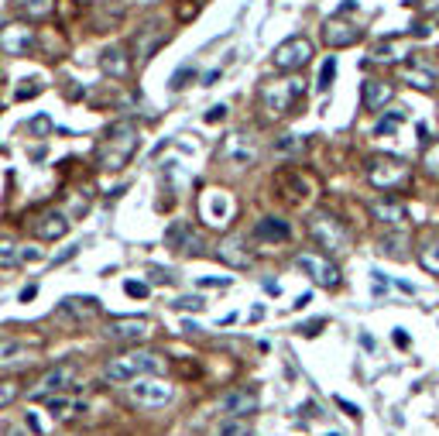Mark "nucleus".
I'll list each match as a JSON object with an SVG mask.
<instances>
[{"label": "nucleus", "instance_id": "dca6fc26", "mask_svg": "<svg viewBox=\"0 0 439 436\" xmlns=\"http://www.w3.org/2000/svg\"><path fill=\"white\" fill-rule=\"evenodd\" d=\"M322 41H326L329 48H350V45H357L360 41V28L357 24L340 21V17H333V21L322 24Z\"/></svg>", "mask_w": 439, "mask_h": 436}, {"label": "nucleus", "instance_id": "5fc2aeb1", "mask_svg": "<svg viewBox=\"0 0 439 436\" xmlns=\"http://www.w3.org/2000/svg\"><path fill=\"white\" fill-rule=\"evenodd\" d=\"M395 344H399V347H408V333H401V330H395Z\"/></svg>", "mask_w": 439, "mask_h": 436}, {"label": "nucleus", "instance_id": "79ce46f5", "mask_svg": "<svg viewBox=\"0 0 439 436\" xmlns=\"http://www.w3.org/2000/svg\"><path fill=\"white\" fill-rule=\"evenodd\" d=\"M189 76L196 80V69H193V66H182V69H179V73L172 76V89H182V86H186V80H189Z\"/></svg>", "mask_w": 439, "mask_h": 436}, {"label": "nucleus", "instance_id": "de8ad7c7", "mask_svg": "<svg viewBox=\"0 0 439 436\" xmlns=\"http://www.w3.org/2000/svg\"><path fill=\"white\" fill-rule=\"evenodd\" d=\"M202 289H227L230 285V278H200Z\"/></svg>", "mask_w": 439, "mask_h": 436}, {"label": "nucleus", "instance_id": "09e8293b", "mask_svg": "<svg viewBox=\"0 0 439 436\" xmlns=\"http://www.w3.org/2000/svg\"><path fill=\"white\" fill-rule=\"evenodd\" d=\"M336 405H340V409H343L347 416H354V419H357V416H360V409H357V405H354V402H347V398H340V395H336Z\"/></svg>", "mask_w": 439, "mask_h": 436}, {"label": "nucleus", "instance_id": "7ed1b4c3", "mask_svg": "<svg viewBox=\"0 0 439 436\" xmlns=\"http://www.w3.org/2000/svg\"><path fill=\"white\" fill-rule=\"evenodd\" d=\"M302 96H306L302 80H295V76L292 80H275L261 89V107H265V114L271 120H278V117H288L299 107Z\"/></svg>", "mask_w": 439, "mask_h": 436}, {"label": "nucleus", "instance_id": "c03bdc74", "mask_svg": "<svg viewBox=\"0 0 439 436\" xmlns=\"http://www.w3.org/2000/svg\"><path fill=\"white\" fill-rule=\"evenodd\" d=\"M426 168H429L433 175H439V145H436V148H429V152H426Z\"/></svg>", "mask_w": 439, "mask_h": 436}, {"label": "nucleus", "instance_id": "cd10ccee", "mask_svg": "<svg viewBox=\"0 0 439 436\" xmlns=\"http://www.w3.org/2000/svg\"><path fill=\"white\" fill-rule=\"evenodd\" d=\"M419 265L429 275H439V238H422V244H419Z\"/></svg>", "mask_w": 439, "mask_h": 436}, {"label": "nucleus", "instance_id": "a211bd4d", "mask_svg": "<svg viewBox=\"0 0 439 436\" xmlns=\"http://www.w3.org/2000/svg\"><path fill=\"white\" fill-rule=\"evenodd\" d=\"M100 69L110 76V80H127L131 76V55L124 45H110L100 52Z\"/></svg>", "mask_w": 439, "mask_h": 436}, {"label": "nucleus", "instance_id": "37998d69", "mask_svg": "<svg viewBox=\"0 0 439 436\" xmlns=\"http://www.w3.org/2000/svg\"><path fill=\"white\" fill-rule=\"evenodd\" d=\"M223 120H227V107L223 103H216V107L206 110V124H223Z\"/></svg>", "mask_w": 439, "mask_h": 436}, {"label": "nucleus", "instance_id": "72a5a7b5", "mask_svg": "<svg viewBox=\"0 0 439 436\" xmlns=\"http://www.w3.org/2000/svg\"><path fill=\"white\" fill-rule=\"evenodd\" d=\"M302 148H306V141H302V138H295V134L281 138L278 145H275V152H278V155H299Z\"/></svg>", "mask_w": 439, "mask_h": 436}, {"label": "nucleus", "instance_id": "6ab92c4d", "mask_svg": "<svg viewBox=\"0 0 439 436\" xmlns=\"http://www.w3.org/2000/svg\"><path fill=\"white\" fill-rule=\"evenodd\" d=\"M165 244H168L172 251H200L202 240L189 220H175V224L165 231Z\"/></svg>", "mask_w": 439, "mask_h": 436}, {"label": "nucleus", "instance_id": "f3484780", "mask_svg": "<svg viewBox=\"0 0 439 436\" xmlns=\"http://www.w3.org/2000/svg\"><path fill=\"white\" fill-rule=\"evenodd\" d=\"M55 313H59V317H73V319H93L103 313V306H100V299H93V296H66Z\"/></svg>", "mask_w": 439, "mask_h": 436}, {"label": "nucleus", "instance_id": "b1692460", "mask_svg": "<svg viewBox=\"0 0 439 436\" xmlns=\"http://www.w3.org/2000/svg\"><path fill=\"white\" fill-rule=\"evenodd\" d=\"M371 217L381 220V224H388V227H401L408 220V210L401 206L399 199H374L371 203Z\"/></svg>", "mask_w": 439, "mask_h": 436}, {"label": "nucleus", "instance_id": "f8f14e48", "mask_svg": "<svg viewBox=\"0 0 439 436\" xmlns=\"http://www.w3.org/2000/svg\"><path fill=\"white\" fill-rule=\"evenodd\" d=\"M258 405H261V398H258L254 388H234V392L220 395V412H223V416H234V419H247V416H254Z\"/></svg>", "mask_w": 439, "mask_h": 436}, {"label": "nucleus", "instance_id": "4468645a", "mask_svg": "<svg viewBox=\"0 0 439 436\" xmlns=\"http://www.w3.org/2000/svg\"><path fill=\"white\" fill-rule=\"evenodd\" d=\"M31 234L38 240H59L69 234V217L59 213V210H45L31 220Z\"/></svg>", "mask_w": 439, "mask_h": 436}, {"label": "nucleus", "instance_id": "c85d7f7f", "mask_svg": "<svg viewBox=\"0 0 439 436\" xmlns=\"http://www.w3.org/2000/svg\"><path fill=\"white\" fill-rule=\"evenodd\" d=\"M17 3H21V10H24L28 21H45L55 10V0H17Z\"/></svg>", "mask_w": 439, "mask_h": 436}, {"label": "nucleus", "instance_id": "423d86ee", "mask_svg": "<svg viewBox=\"0 0 439 436\" xmlns=\"http://www.w3.org/2000/svg\"><path fill=\"white\" fill-rule=\"evenodd\" d=\"M271 62H275V69L281 73H299V69H306L309 62H313V41L302 38V35H295V38H285L271 52Z\"/></svg>", "mask_w": 439, "mask_h": 436}, {"label": "nucleus", "instance_id": "bb28decb", "mask_svg": "<svg viewBox=\"0 0 439 436\" xmlns=\"http://www.w3.org/2000/svg\"><path fill=\"white\" fill-rule=\"evenodd\" d=\"M35 357L28 351V344L21 340H0V368H17V364H31Z\"/></svg>", "mask_w": 439, "mask_h": 436}, {"label": "nucleus", "instance_id": "7c9ffc66", "mask_svg": "<svg viewBox=\"0 0 439 436\" xmlns=\"http://www.w3.org/2000/svg\"><path fill=\"white\" fill-rule=\"evenodd\" d=\"M48 412H52V416H59V419H69L73 412H80V405H76L73 398H66L62 392H59V395L48 398Z\"/></svg>", "mask_w": 439, "mask_h": 436}, {"label": "nucleus", "instance_id": "9b49d317", "mask_svg": "<svg viewBox=\"0 0 439 436\" xmlns=\"http://www.w3.org/2000/svg\"><path fill=\"white\" fill-rule=\"evenodd\" d=\"M220 161L223 165H234V168H251L258 161V148L251 138L244 134H227L223 145H220Z\"/></svg>", "mask_w": 439, "mask_h": 436}, {"label": "nucleus", "instance_id": "aec40b11", "mask_svg": "<svg viewBox=\"0 0 439 436\" xmlns=\"http://www.w3.org/2000/svg\"><path fill=\"white\" fill-rule=\"evenodd\" d=\"M216 258H220L223 265H230V268H251V261H254V254L247 251V244H244L240 238L220 240V247H216Z\"/></svg>", "mask_w": 439, "mask_h": 436}, {"label": "nucleus", "instance_id": "6e6552de", "mask_svg": "<svg viewBox=\"0 0 439 436\" xmlns=\"http://www.w3.org/2000/svg\"><path fill=\"white\" fill-rule=\"evenodd\" d=\"M76 382H80V364H76V361L55 364L38 382V388L31 392V398H52V395H59V392H66V388H73Z\"/></svg>", "mask_w": 439, "mask_h": 436}, {"label": "nucleus", "instance_id": "e433bc0d", "mask_svg": "<svg viewBox=\"0 0 439 436\" xmlns=\"http://www.w3.org/2000/svg\"><path fill=\"white\" fill-rule=\"evenodd\" d=\"M333 76H336V59L329 55V59L322 62V69H320V82H316V86H320V89H329V82H333Z\"/></svg>", "mask_w": 439, "mask_h": 436}, {"label": "nucleus", "instance_id": "39448f33", "mask_svg": "<svg viewBox=\"0 0 439 436\" xmlns=\"http://www.w3.org/2000/svg\"><path fill=\"white\" fill-rule=\"evenodd\" d=\"M309 234L313 240L326 247L329 254H340V251H347V244H350V234H347V227L336 220V217H329V213H316L313 220H309Z\"/></svg>", "mask_w": 439, "mask_h": 436}, {"label": "nucleus", "instance_id": "58836bf2", "mask_svg": "<svg viewBox=\"0 0 439 436\" xmlns=\"http://www.w3.org/2000/svg\"><path fill=\"white\" fill-rule=\"evenodd\" d=\"M374 59H378V62H395V59H399V45H395V41L378 45V48H374Z\"/></svg>", "mask_w": 439, "mask_h": 436}, {"label": "nucleus", "instance_id": "a18cd8bd", "mask_svg": "<svg viewBox=\"0 0 439 436\" xmlns=\"http://www.w3.org/2000/svg\"><path fill=\"white\" fill-rule=\"evenodd\" d=\"M175 306H179V310H193V313H200V310L206 306V303H202L200 296H193V299H179Z\"/></svg>", "mask_w": 439, "mask_h": 436}, {"label": "nucleus", "instance_id": "9d476101", "mask_svg": "<svg viewBox=\"0 0 439 436\" xmlns=\"http://www.w3.org/2000/svg\"><path fill=\"white\" fill-rule=\"evenodd\" d=\"M175 395V388L168 385V382H158V378H151V375H144V378H134V385H131V398L137 402V405H148V409H158V405H168Z\"/></svg>", "mask_w": 439, "mask_h": 436}, {"label": "nucleus", "instance_id": "c756f323", "mask_svg": "<svg viewBox=\"0 0 439 436\" xmlns=\"http://www.w3.org/2000/svg\"><path fill=\"white\" fill-rule=\"evenodd\" d=\"M17 261H21V247H17V240L0 238V268L7 272V268H14Z\"/></svg>", "mask_w": 439, "mask_h": 436}, {"label": "nucleus", "instance_id": "3c124183", "mask_svg": "<svg viewBox=\"0 0 439 436\" xmlns=\"http://www.w3.org/2000/svg\"><path fill=\"white\" fill-rule=\"evenodd\" d=\"M35 296H38V285H24L21 289V303H31Z\"/></svg>", "mask_w": 439, "mask_h": 436}, {"label": "nucleus", "instance_id": "f257e3e1", "mask_svg": "<svg viewBox=\"0 0 439 436\" xmlns=\"http://www.w3.org/2000/svg\"><path fill=\"white\" fill-rule=\"evenodd\" d=\"M137 148H141V127L127 117L114 120L107 127V134L100 138V145H96V165L103 172H120V168L131 165V159L137 155Z\"/></svg>", "mask_w": 439, "mask_h": 436}, {"label": "nucleus", "instance_id": "a878e982", "mask_svg": "<svg viewBox=\"0 0 439 436\" xmlns=\"http://www.w3.org/2000/svg\"><path fill=\"white\" fill-rule=\"evenodd\" d=\"M254 238L268 240V244H285V240L292 238V227H288L285 220H278V217H265V220H258Z\"/></svg>", "mask_w": 439, "mask_h": 436}, {"label": "nucleus", "instance_id": "c9c22d12", "mask_svg": "<svg viewBox=\"0 0 439 436\" xmlns=\"http://www.w3.org/2000/svg\"><path fill=\"white\" fill-rule=\"evenodd\" d=\"M401 244L405 240L395 238V234H388V238H381V251L388 254V258H405V251H401Z\"/></svg>", "mask_w": 439, "mask_h": 436}, {"label": "nucleus", "instance_id": "20e7f679", "mask_svg": "<svg viewBox=\"0 0 439 436\" xmlns=\"http://www.w3.org/2000/svg\"><path fill=\"white\" fill-rule=\"evenodd\" d=\"M367 182L381 193H392V189H405L412 182V168L401 159L392 155H378V159L367 161Z\"/></svg>", "mask_w": 439, "mask_h": 436}, {"label": "nucleus", "instance_id": "4be33fe9", "mask_svg": "<svg viewBox=\"0 0 439 436\" xmlns=\"http://www.w3.org/2000/svg\"><path fill=\"white\" fill-rule=\"evenodd\" d=\"M392 96H395V86L385 80H367L364 82V89H360V103H364V110H381L385 103H392Z\"/></svg>", "mask_w": 439, "mask_h": 436}, {"label": "nucleus", "instance_id": "4d7b16f0", "mask_svg": "<svg viewBox=\"0 0 439 436\" xmlns=\"http://www.w3.org/2000/svg\"><path fill=\"white\" fill-rule=\"evenodd\" d=\"M329 436H336V433H329Z\"/></svg>", "mask_w": 439, "mask_h": 436}, {"label": "nucleus", "instance_id": "1a4fd4ad", "mask_svg": "<svg viewBox=\"0 0 439 436\" xmlns=\"http://www.w3.org/2000/svg\"><path fill=\"white\" fill-rule=\"evenodd\" d=\"M200 217L209 227H227L234 220V199L223 189H206L200 199Z\"/></svg>", "mask_w": 439, "mask_h": 436}, {"label": "nucleus", "instance_id": "4c0bfd02", "mask_svg": "<svg viewBox=\"0 0 439 436\" xmlns=\"http://www.w3.org/2000/svg\"><path fill=\"white\" fill-rule=\"evenodd\" d=\"M48 131H52V117H45V114L31 117V124H28V134H35V138H45Z\"/></svg>", "mask_w": 439, "mask_h": 436}, {"label": "nucleus", "instance_id": "0eeeda50", "mask_svg": "<svg viewBox=\"0 0 439 436\" xmlns=\"http://www.w3.org/2000/svg\"><path fill=\"white\" fill-rule=\"evenodd\" d=\"M295 268H299L302 275L313 278L320 289H336V285H340V268H336L326 254L306 251V254H299V258H295Z\"/></svg>", "mask_w": 439, "mask_h": 436}, {"label": "nucleus", "instance_id": "a19ab883", "mask_svg": "<svg viewBox=\"0 0 439 436\" xmlns=\"http://www.w3.org/2000/svg\"><path fill=\"white\" fill-rule=\"evenodd\" d=\"M28 82H31V86H17V100H31V96H38L41 89H45L41 80H28Z\"/></svg>", "mask_w": 439, "mask_h": 436}, {"label": "nucleus", "instance_id": "603ef678", "mask_svg": "<svg viewBox=\"0 0 439 436\" xmlns=\"http://www.w3.org/2000/svg\"><path fill=\"white\" fill-rule=\"evenodd\" d=\"M76 251H80V247H66V251H62V254H59V258H55V265H59V261H69V258H73V254H76Z\"/></svg>", "mask_w": 439, "mask_h": 436}, {"label": "nucleus", "instance_id": "5701e85b", "mask_svg": "<svg viewBox=\"0 0 439 436\" xmlns=\"http://www.w3.org/2000/svg\"><path fill=\"white\" fill-rule=\"evenodd\" d=\"M110 337L114 340H134V344H141V340L151 337V323L148 319H117V323H110Z\"/></svg>", "mask_w": 439, "mask_h": 436}, {"label": "nucleus", "instance_id": "393cba45", "mask_svg": "<svg viewBox=\"0 0 439 436\" xmlns=\"http://www.w3.org/2000/svg\"><path fill=\"white\" fill-rule=\"evenodd\" d=\"M168 41V35L155 28V24H148V28H137V38H134V55L137 59H151L155 52H158L161 45Z\"/></svg>", "mask_w": 439, "mask_h": 436}, {"label": "nucleus", "instance_id": "473e14b6", "mask_svg": "<svg viewBox=\"0 0 439 436\" xmlns=\"http://www.w3.org/2000/svg\"><path fill=\"white\" fill-rule=\"evenodd\" d=\"M216 436H251L247 433V426H244V419H234V416H227L220 426H216Z\"/></svg>", "mask_w": 439, "mask_h": 436}, {"label": "nucleus", "instance_id": "6e6d98bb", "mask_svg": "<svg viewBox=\"0 0 439 436\" xmlns=\"http://www.w3.org/2000/svg\"><path fill=\"white\" fill-rule=\"evenodd\" d=\"M419 141H422V145L429 141V127H426V124H419Z\"/></svg>", "mask_w": 439, "mask_h": 436}, {"label": "nucleus", "instance_id": "f704fd0d", "mask_svg": "<svg viewBox=\"0 0 439 436\" xmlns=\"http://www.w3.org/2000/svg\"><path fill=\"white\" fill-rule=\"evenodd\" d=\"M399 124H405V110H392L385 120H378V127H374V131H378V134H392Z\"/></svg>", "mask_w": 439, "mask_h": 436}, {"label": "nucleus", "instance_id": "864d4df0", "mask_svg": "<svg viewBox=\"0 0 439 436\" xmlns=\"http://www.w3.org/2000/svg\"><path fill=\"white\" fill-rule=\"evenodd\" d=\"M309 303H313V296L306 292V296H299V299H295V310H302V306H309Z\"/></svg>", "mask_w": 439, "mask_h": 436}, {"label": "nucleus", "instance_id": "8fccbe9b", "mask_svg": "<svg viewBox=\"0 0 439 436\" xmlns=\"http://www.w3.org/2000/svg\"><path fill=\"white\" fill-rule=\"evenodd\" d=\"M151 282H165V285H172L175 278H172V272H161V268H151Z\"/></svg>", "mask_w": 439, "mask_h": 436}, {"label": "nucleus", "instance_id": "ddd939ff", "mask_svg": "<svg viewBox=\"0 0 439 436\" xmlns=\"http://www.w3.org/2000/svg\"><path fill=\"white\" fill-rule=\"evenodd\" d=\"M275 186H278L281 199H285V203H292V206H302V203L309 199V193H313L309 179H306L302 172H295V168H285V172H278Z\"/></svg>", "mask_w": 439, "mask_h": 436}, {"label": "nucleus", "instance_id": "2eb2a0df", "mask_svg": "<svg viewBox=\"0 0 439 436\" xmlns=\"http://www.w3.org/2000/svg\"><path fill=\"white\" fill-rule=\"evenodd\" d=\"M0 48H3L7 55H28V52L35 48V31L24 28V24H7V28L0 31Z\"/></svg>", "mask_w": 439, "mask_h": 436}, {"label": "nucleus", "instance_id": "49530a36", "mask_svg": "<svg viewBox=\"0 0 439 436\" xmlns=\"http://www.w3.org/2000/svg\"><path fill=\"white\" fill-rule=\"evenodd\" d=\"M322 326H326L322 319H313V323H302V326H299V333H306V337H316Z\"/></svg>", "mask_w": 439, "mask_h": 436}, {"label": "nucleus", "instance_id": "412c9836", "mask_svg": "<svg viewBox=\"0 0 439 436\" xmlns=\"http://www.w3.org/2000/svg\"><path fill=\"white\" fill-rule=\"evenodd\" d=\"M401 82H408V86H415V89H436V69L433 66H426V62H405L399 69Z\"/></svg>", "mask_w": 439, "mask_h": 436}, {"label": "nucleus", "instance_id": "f03ea898", "mask_svg": "<svg viewBox=\"0 0 439 436\" xmlns=\"http://www.w3.org/2000/svg\"><path fill=\"white\" fill-rule=\"evenodd\" d=\"M165 371V357L155 351H131V354H120L107 364V378L110 382H134V378H144V375H158Z\"/></svg>", "mask_w": 439, "mask_h": 436}, {"label": "nucleus", "instance_id": "2f4dec72", "mask_svg": "<svg viewBox=\"0 0 439 436\" xmlns=\"http://www.w3.org/2000/svg\"><path fill=\"white\" fill-rule=\"evenodd\" d=\"M17 398H21V382L3 378V382H0V409H7V405L17 402Z\"/></svg>", "mask_w": 439, "mask_h": 436}, {"label": "nucleus", "instance_id": "ea45409f", "mask_svg": "<svg viewBox=\"0 0 439 436\" xmlns=\"http://www.w3.org/2000/svg\"><path fill=\"white\" fill-rule=\"evenodd\" d=\"M124 292H127L131 299H148L151 289H148V282H134V278H131V282H124Z\"/></svg>", "mask_w": 439, "mask_h": 436}]
</instances>
